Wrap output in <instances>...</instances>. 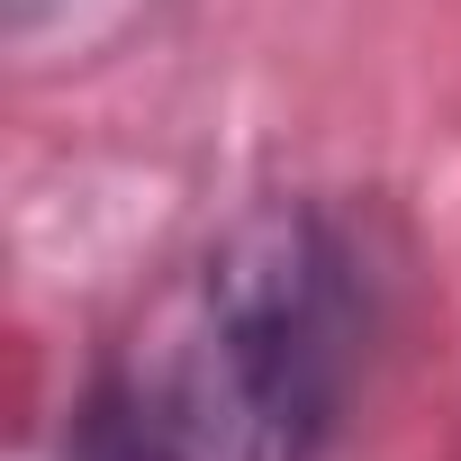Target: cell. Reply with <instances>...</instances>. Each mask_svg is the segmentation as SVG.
<instances>
[{"label": "cell", "instance_id": "cell-1", "mask_svg": "<svg viewBox=\"0 0 461 461\" xmlns=\"http://www.w3.org/2000/svg\"><path fill=\"white\" fill-rule=\"evenodd\" d=\"M389 326L371 236L335 199H263L190 254L109 362L163 461H335Z\"/></svg>", "mask_w": 461, "mask_h": 461}, {"label": "cell", "instance_id": "cell-2", "mask_svg": "<svg viewBox=\"0 0 461 461\" xmlns=\"http://www.w3.org/2000/svg\"><path fill=\"white\" fill-rule=\"evenodd\" d=\"M64 461H163V443L136 425V407H127V398H118V380L100 371V380L82 389L73 425H64Z\"/></svg>", "mask_w": 461, "mask_h": 461}, {"label": "cell", "instance_id": "cell-3", "mask_svg": "<svg viewBox=\"0 0 461 461\" xmlns=\"http://www.w3.org/2000/svg\"><path fill=\"white\" fill-rule=\"evenodd\" d=\"M46 10H55V0H0V19H10V28H37Z\"/></svg>", "mask_w": 461, "mask_h": 461}]
</instances>
